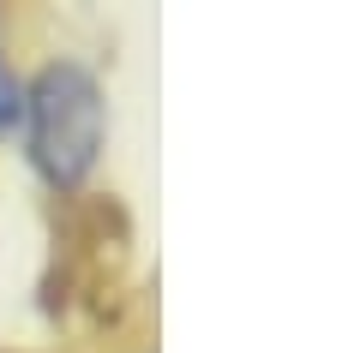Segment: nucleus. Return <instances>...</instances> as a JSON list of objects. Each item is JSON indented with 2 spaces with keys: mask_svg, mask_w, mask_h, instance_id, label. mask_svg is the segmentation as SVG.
Returning <instances> with one entry per match:
<instances>
[{
  "mask_svg": "<svg viewBox=\"0 0 360 353\" xmlns=\"http://www.w3.org/2000/svg\"><path fill=\"white\" fill-rule=\"evenodd\" d=\"M18 126H25L37 174L54 192H78L103 156V132H108V102L96 72L84 60H49L25 84V120Z\"/></svg>",
  "mask_w": 360,
  "mask_h": 353,
  "instance_id": "f257e3e1",
  "label": "nucleus"
},
{
  "mask_svg": "<svg viewBox=\"0 0 360 353\" xmlns=\"http://www.w3.org/2000/svg\"><path fill=\"white\" fill-rule=\"evenodd\" d=\"M25 120V84L13 78V66H6V54H0V138Z\"/></svg>",
  "mask_w": 360,
  "mask_h": 353,
  "instance_id": "f03ea898",
  "label": "nucleus"
}]
</instances>
